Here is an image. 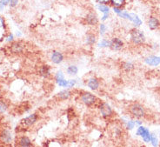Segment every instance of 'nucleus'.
Listing matches in <instances>:
<instances>
[{
  "instance_id": "obj_1",
  "label": "nucleus",
  "mask_w": 160,
  "mask_h": 147,
  "mask_svg": "<svg viewBox=\"0 0 160 147\" xmlns=\"http://www.w3.org/2000/svg\"><path fill=\"white\" fill-rule=\"evenodd\" d=\"M128 111H129L131 116L136 119H141L146 115L144 107L139 103H133L130 105L128 107Z\"/></svg>"
},
{
  "instance_id": "obj_2",
  "label": "nucleus",
  "mask_w": 160,
  "mask_h": 147,
  "mask_svg": "<svg viewBox=\"0 0 160 147\" xmlns=\"http://www.w3.org/2000/svg\"><path fill=\"white\" fill-rule=\"evenodd\" d=\"M130 38H131V41L136 45H141L145 42V37L144 32L137 27H134L131 30Z\"/></svg>"
},
{
  "instance_id": "obj_3",
  "label": "nucleus",
  "mask_w": 160,
  "mask_h": 147,
  "mask_svg": "<svg viewBox=\"0 0 160 147\" xmlns=\"http://www.w3.org/2000/svg\"><path fill=\"white\" fill-rule=\"evenodd\" d=\"M79 98L80 101L87 107H91L94 105H96L98 101V98L94 94L89 92H85L83 91L79 93Z\"/></svg>"
},
{
  "instance_id": "obj_4",
  "label": "nucleus",
  "mask_w": 160,
  "mask_h": 147,
  "mask_svg": "<svg viewBox=\"0 0 160 147\" xmlns=\"http://www.w3.org/2000/svg\"><path fill=\"white\" fill-rule=\"evenodd\" d=\"M99 113L101 114L102 117L105 119H108L113 116V110L111 107V105L105 102H100L99 105Z\"/></svg>"
},
{
  "instance_id": "obj_5",
  "label": "nucleus",
  "mask_w": 160,
  "mask_h": 147,
  "mask_svg": "<svg viewBox=\"0 0 160 147\" xmlns=\"http://www.w3.org/2000/svg\"><path fill=\"white\" fill-rule=\"evenodd\" d=\"M38 120V115L37 113H33L26 117H24V119H22L21 123H20V126L23 129H27L30 128L32 125H34Z\"/></svg>"
},
{
  "instance_id": "obj_6",
  "label": "nucleus",
  "mask_w": 160,
  "mask_h": 147,
  "mask_svg": "<svg viewBox=\"0 0 160 147\" xmlns=\"http://www.w3.org/2000/svg\"><path fill=\"white\" fill-rule=\"evenodd\" d=\"M151 133L150 132L149 129L144 127V126H143V125H139L138 128L137 129V131H136V135L141 137L144 143H150V141H151Z\"/></svg>"
},
{
  "instance_id": "obj_7",
  "label": "nucleus",
  "mask_w": 160,
  "mask_h": 147,
  "mask_svg": "<svg viewBox=\"0 0 160 147\" xmlns=\"http://www.w3.org/2000/svg\"><path fill=\"white\" fill-rule=\"evenodd\" d=\"M12 138H13L12 133L9 129L5 128L0 132V140L5 144H10L12 142Z\"/></svg>"
},
{
  "instance_id": "obj_8",
  "label": "nucleus",
  "mask_w": 160,
  "mask_h": 147,
  "mask_svg": "<svg viewBox=\"0 0 160 147\" xmlns=\"http://www.w3.org/2000/svg\"><path fill=\"white\" fill-rule=\"evenodd\" d=\"M84 21H85L86 24L90 25V26H96L97 24H99V19L98 15L96 14L95 12H93V11L89 12L85 16Z\"/></svg>"
},
{
  "instance_id": "obj_9",
  "label": "nucleus",
  "mask_w": 160,
  "mask_h": 147,
  "mask_svg": "<svg viewBox=\"0 0 160 147\" xmlns=\"http://www.w3.org/2000/svg\"><path fill=\"white\" fill-rule=\"evenodd\" d=\"M24 47H25L24 44L20 41L13 42L10 45V51L13 54H20V53L24 52Z\"/></svg>"
},
{
  "instance_id": "obj_10",
  "label": "nucleus",
  "mask_w": 160,
  "mask_h": 147,
  "mask_svg": "<svg viewBox=\"0 0 160 147\" xmlns=\"http://www.w3.org/2000/svg\"><path fill=\"white\" fill-rule=\"evenodd\" d=\"M144 61L147 65L156 67L160 65V57L155 56V55H151V56L146 57Z\"/></svg>"
},
{
  "instance_id": "obj_11",
  "label": "nucleus",
  "mask_w": 160,
  "mask_h": 147,
  "mask_svg": "<svg viewBox=\"0 0 160 147\" xmlns=\"http://www.w3.org/2000/svg\"><path fill=\"white\" fill-rule=\"evenodd\" d=\"M124 47V42L118 38H113L110 40V48L112 51H120Z\"/></svg>"
},
{
  "instance_id": "obj_12",
  "label": "nucleus",
  "mask_w": 160,
  "mask_h": 147,
  "mask_svg": "<svg viewBox=\"0 0 160 147\" xmlns=\"http://www.w3.org/2000/svg\"><path fill=\"white\" fill-rule=\"evenodd\" d=\"M86 84H87V86L90 88V90L97 91V90H99V88L100 86V82H99V80L97 78L92 77V78H89L87 80Z\"/></svg>"
},
{
  "instance_id": "obj_13",
  "label": "nucleus",
  "mask_w": 160,
  "mask_h": 147,
  "mask_svg": "<svg viewBox=\"0 0 160 147\" xmlns=\"http://www.w3.org/2000/svg\"><path fill=\"white\" fill-rule=\"evenodd\" d=\"M51 62L55 65H59L63 61V55L58 51H53L51 53Z\"/></svg>"
},
{
  "instance_id": "obj_14",
  "label": "nucleus",
  "mask_w": 160,
  "mask_h": 147,
  "mask_svg": "<svg viewBox=\"0 0 160 147\" xmlns=\"http://www.w3.org/2000/svg\"><path fill=\"white\" fill-rule=\"evenodd\" d=\"M148 26L151 31L157 30L160 27V21L157 18L154 16H151L148 19Z\"/></svg>"
},
{
  "instance_id": "obj_15",
  "label": "nucleus",
  "mask_w": 160,
  "mask_h": 147,
  "mask_svg": "<svg viewBox=\"0 0 160 147\" xmlns=\"http://www.w3.org/2000/svg\"><path fill=\"white\" fill-rule=\"evenodd\" d=\"M38 73L41 77L47 78L51 76V68L47 65H43L38 69Z\"/></svg>"
},
{
  "instance_id": "obj_16",
  "label": "nucleus",
  "mask_w": 160,
  "mask_h": 147,
  "mask_svg": "<svg viewBox=\"0 0 160 147\" xmlns=\"http://www.w3.org/2000/svg\"><path fill=\"white\" fill-rule=\"evenodd\" d=\"M18 145L23 147H29L32 145V142L27 137V136H21L18 140Z\"/></svg>"
},
{
  "instance_id": "obj_17",
  "label": "nucleus",
  "mask_w": 160,
  "mask_h": 147,
  "mask_svg": "<svg viewBox=\"0 0 160 147\" xmlns=\"http://www.w3.org/2000/svg\"><path fill=\"white\" fill-rule=\"evenodd\" d=\"M72 95V92L68 90V89H65V90H63V91H61L60 92L57 93V98L60 100H66L68 99Z\"/></svg>"
},
{
  "instance_id": "obj_18",
  "label": "nucleus",
  "mask_w": 160,
  "mask_h": 147,
  "mask_svg": "<svg viewBox=\"0 0 160 147\" xmlns=\"http://www.w3.org/2000/svg\"><path fill=\"white\" fill-rule=\"evenodd\" d=\"M111 135L114 137V138H120L123 134V128L118 125H113L111 128Z\"/></svg>"
},
{
  "instance_id": "obj_19",
  "label": "nucleus",
  "mask_w": 160,
  "mask_h": 147,
  "mask_svg": "<svg viewBox=\"0 0 160 147\" xmlns=\"http://www.w3.org/2000/svg\"><path fill=\"white\" fill-rule=\"evenodd\" d=\"M129 21H131L132 23H133L135 27H138L142 24V21L140 19V18L135 14V13H130V18H129Z\"/></svg>"
},
{
  "instance_id": "obj_20",
  "label": "nucleus",
  "mask_w": 160,
  "mask_h": 147,
  "mask_svg": "<svg viewBox=\"0 0 160 147\" xmlns=\"http://www.w3.org/2000/svg\"><path fill=\"white\" fill-rule=\"evenodd\" d=\"M96 42H97V36L94 33H88L86 36V44L91 46L96 44Z\"/></svg>"
},
{
  "instance_id": "obj_21",
  "label": "nucleus",
  "mask_w": 160,
  "mask_h": 147,
  "mask_svg": "<svg viewBox=\"0 0 160 147\" xmlns=\"http://www.w3.org/2000/svg\"><path fill=\"white\" fill-rule=\"evenodd\" d=\"M126 4V0H110V5L112 7L123 8Z\"/></svg>"
},
{
  "instance_id": "obj_22",
  "label": "nucleus",
  "mask_w": 160,
  "mask_h": 147,
  "mask_svg": "<svg viewBox=\"0 0 160 147\" xmlns=\"http://www.w3.org/2000/svg\"><path fill=\"white\" fill-rule=\"evenodd\" d=\"M121 68L125 72H130L134 69V65L131 62H123L121 65Z\"/></svg>"
},
{
  "instance_id": "obj_23",
  "label": "nucleus",
  "mask_w": 160,
  "mask_h": 147,
  "mask_svg": "<svg viewBox=\"0 0 160 147\" xmlns=\"http://www.w3.org/2000/svg\"><path fill=\"white\" fill-rule=\"evenodd\" d=\"M96 8L98 9V11L102 12L103 14L110 13V7L108 6V5H99V4H98L97 5H96Z\"/></svg>"
},
{
  "instance_id": "obj_24",
  "label": "nucleus",
  "mask_w": 160,
  "mask_h": 147,
  "mask_svg": "<svg viewBox=\"0 0 160 147\" xmlns=\"http://www.w3.org/2000/svg\"><path fill=\"white\" fill-rule=\"evenodd\" d=\"M78 72V68L76 65H70L66 69V73L71 76H75Z\"/></svg>"
},
{
  "instance_id": "obj_25",
  "label": "nucleus",
  "mask_w": 160,
  "mask_h": 147,
  "mask_svg": "<svg viewBox=\"0 0 160 147\" xmlns=\"http://www.w3.org/2000/svg\"><path fill=\"white\" fill-rule=\"evenodd\" d=\"M99 48H108L110 47V40L106 39V38H102L99 43L98 44Z\"/></svg>"
},
{
  "instance_id": "obj_26",
  "label": "nucleus",
  "mask_w": 160,
  "mask_h": 147,
  "mask_svg": "<svg viewBox=\"0 0 160 147\" xmlns=\"http://www.w3.org/2000/svg\"><path fill=\"white\" fill-rule=\"evenodd\" d=\"M54 78H55V81H56V83L57 84V83L60 82L61 80L65 79V74L63 73L62 71H57V73L55 74Z\"/></svg>"
},
{
  "instance_id": "obj_27",
  "label": "nucleus",
  "mask_w": 160,
  "mask_h": 147,
  "mask_svg": "<svg viewBox=\"0 0 160 147\" xmlns=\"http://www.w3.org/2000/svg\"><path fill=\"white\" fill-rule=\"evenodd\" d=\"M135 125H136L135 120H127L125 122V128H126V130L131 131V130L134 129Z\"/></svg>"
},
{
  "instance_id": "obj_28",
  "label": "nucleus",
  "mask_w": 160,
  "mask_h": 147,
  "mask_svg": "<svg viewBox=\"0 0 160 147\" xmlns=\"http://www.w3.org/2000/svg\"><path fill=\"white\" fill-rule=\"evenodd\" d=\"M99 34L101 35V36H104L105 33H106V31H107V26H106V24L104 23V22H102L101 24H99Z\"/></svg>"
},
{
  "instance_id": "obj_29",
  "label": "nucleus",
  "mask_w": 160,
  "mask_h": 147,
  "mask_svg": "<svg viewBox=\"0 0 160 147\" xmlns=\"http://www.w3.org/2000/svg\"><path fill=\"white\" fill-rule=\"evenodd\" d=\"M7 109H8L7 104L4 100H0V114H3L4 112H5Z\"/></svg>"
},
{
  "instance_id": "obj_30",
  "label": "nucleus",
  "mask_w": 160,
  "mask_h": 147,
  "mask_svg": "<svg viewBox=\"0 0 160 147\" xmlns=\"http://www.w3.org/2000/svg\"><path fill=\"white\" fill-rule=\"evenodd\" d=\"M150 143L151 144L152 146H157L158 145V139L157 138V136L153 133L151 134V141Z\"/></svg>"
},
{
  "instance_id": "obj_31",
  "label": "nucleus",
  "mask_w": 160,
  "mask_h": 147,
  "mask_svg": "<svg viewBox=\"0 0 160 147\" xmlns=\"http://www.w3.org/2000/svg\"><path fill=\"white\" fill-rule=\"evenodd\" d=\"M119 18H123V19H127V20H129V18H130V13L128 12L127 11H124V10H123L118 15H117Z\"/></svg>"
},
{
  "instance_id": "obj_32",
  "label": "nucleus",
  "mask_w": 160,
  "mask_h": 147,
  "mask_svg": "<svg viewBox=\"0 0 160 147\" xmlns=\"http://www.w3.org/2000/svg\"><path fill=\"white\" fill-rule=\"evenodd\" d=\"M67 84H68V80H65V78L57 83V85L59 87H63V88H67Z\"/></svg>"
},
{
  "instance_id": "obj_33",
  "label": "nucleus",
  "mask_w": 160,
  "mask_h": 147,
  "mask_svg": "<svg viewBox=\"0 0 160 147\" xmlns=\"http://www.w3.org/2000/svg\"><path fill=\"white\" fill-rule=\"evenodd\" d=\"M77 84V80L75 79H70L68 80V84H67V88L68 89H71V88H73Z\"/></svg>"
},
{
  "instance_id": "obj_34",
  "label": "nucleus",
  "mask_w": 160,
  "mask_h": 147,
  "mask_svg": "<svg viewBox=\"0 0 160 147\" xmlns=\"http://www.w3.org/2000/svg\"><path fill=\"white\" fill-rule=\"evenodd\" d=\"M18 0H8V5L11 8H14L18 5Z\"/></svg>"
},
{
  "instance_id": "obj_35",
  "label": "nucleus",
  "mask_w": 160,
  "mask_h": 147,
  "mask_svg": "<svg viewBox=\"0 0 160 147\" xmlns=\"http://www.w3.org/2000/svg\"><path fill=\"white\" fill-rule=\"evenodd\" d=\"M97 4L99 5H109L110 4V0H95Z\"/></svg>"
},
{
  "instance_id": "obj_36",
  "label": "nucleus",
  "mask_w": 160,
  "mask_h": 147,
  "mask_svg": "<svg viewBox=\"0 0 160 147\" xmlns=\"http://www.w3.org/2000/svg\"><path fill=\"white\" fill-rule=\"evenodd\" d=\"M109 17H110V13L103 14V16L101 17V22H105L106 20H108Z\"/></svg>"
},
{
  "instance_id": "obj_37",
  "label": "nucleus",
  "mask_w": 160,
  "mask_h": 147,
  "mask_svg": "<svg viewBox=\"0 0 160 147\" xmlns=\"http://www.w3.org/2000/svg\"><path fill=\"white\" fill-rule=\"evenodd\" d=\"M112 10H113V11H114L117 15H118V14L123 11V9H122V8H119V7H112Z\"/></svg>"
},
{
  "instance_id": "obj_38",
  "label": "nucleus",
  "mask_w": 160,
  "mask_h": 147,
  "mask_svg": "<svg viewBox=\"0 0 160 147\" xmlns=\"http://www.w3.org/2000/svg\"><path fill=\"white\" fill-rule=\"evenodd\" d=\"M6 41H7V42H11V41H13V35H12V34H10V35L6 38Z\"/></svg>"
},
{
  "instance_id": "obj_39",
  "label": "nucleus",
  "mask_w": 160,
  "mask_h": 147,
  "mask_svg": "<svg viewBox=\"0 0 160 147\" xmlns=\"http://www.w3.org/2000/svg\"><path fill=\"white\" fill-rule=\"evenodd\" d=\"M135 123H136V125H142V122L139 120V119H137V120H135Z\"/></svg>"
},
{
  "instance_id": "obj_40",
  "label": "nucleus",
  "mask_w": 160,
  "mask_h": 147,
  "mask_svg": "<svg viewBox=\"0 0 160 147\" xmlns=\"http://www.w3.org/2000/svg\"><path fill=\"white\" fill-rule=\"evenodd\" d=\"M21 35H22V34H21V32H20L19 31L17 32V36H18V37H21Z\"/></svg>"
},
{
  "instance_id": "obj_41",
  "label": "nucleus",
  "mask_w": 160,
  "mask_h": 147,
  "mask_svg": "<svg viewBox=\"0 0 160 147\" xmlns=\"http://www.w3.org/2000/svg\"><path fill=\"white\" fill-rule=\"evenodd\" d=\"M0 96H1V89H0Z\"/></svg>"
},
{
  "instance_id": "obj_42",
  "label": "nucleus",
  "mask_w": 160,
  "mask_h": 147,
  "mask_svg": "<svg viewBox=\"0 0 160 147\" xmlns=\"http://www.w3.org/2000/svg\"><path fill=\"white\" fill-rule=\"evenodd\" d=\"M2 2V0H0V3H1Z\"/></svg>"
}]
</instances>
